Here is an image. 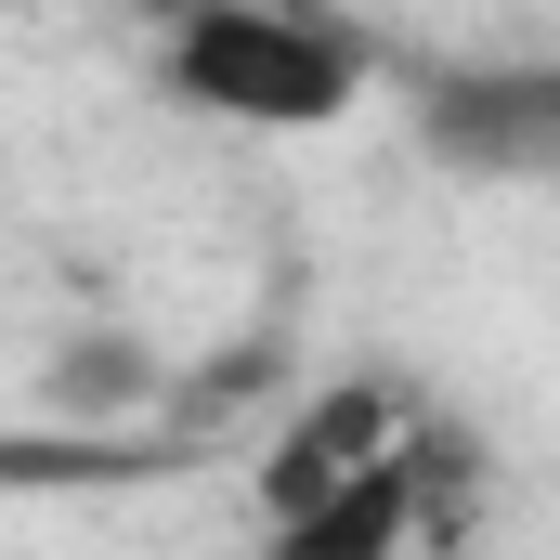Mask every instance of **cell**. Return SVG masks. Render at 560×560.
Masks as SVG:
<instances>
[{"instance_id": "cell-4", "label": "cell", "mask_w": 560, "mask_h": 560, "mask_svg": "<svg viewBox=\"0 0 560 560\" xmlns=\"http://www.w3.org/2000/svg\"><path fill=\"white\" fill-rule=\"evenodd\" d=\"M430 456H443V430H405L378 469H352L326 509H300V522H275V548L261 560H405V535L430 522Z\"/></svg>"}, {"instance_id": "cell-1", "label": "cell", "mask_w": 560, "mask_h": 560, "mask_svg": "<svg viewBox=\"0 0 560 560\" xmlns=\"http://www.w3.org/2000/svg\"><path fill=\"white\" fill-rule=\"evenodd\" d=\"M365 26L313 0H170L156 13V92L222 131H339L365 105Z\"/></svg>"}, {"instance_id": "cell-2", "label": "cell", "mask_w": 560, "mask_h": 560, "mask_svg": "<svg viewBox=\"0 0 560 560\" xmlns=\"http://www.w3.org/2000/svg\"><path fill=\"white\" fill-rule=\"evenodd\" d=\"M418 143L469 183H535L560 196V52L522 66H443L418 92Z\"/></svg>"}, {"instance_id": "cell-3", "label": "cell", "mask_w": 560, "mask_h": 560, "mask_svg": "<svg viewBox=\"0 0 560 560\" xmlns=\"http://www.w3.org/2000/svg\"><path fill=\"white\" fill-rule=\"evenodd\" d=\"M405 430H418V405H405L392 378H339V392H313V405L275 430V456H261V522L326 509V495H339L352 469H378Z\"/></svg>"}]
</instances>
